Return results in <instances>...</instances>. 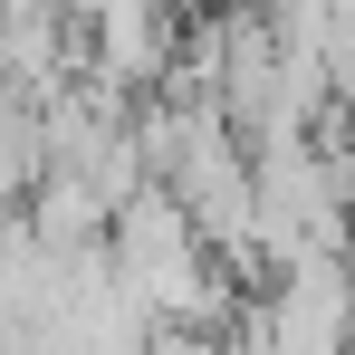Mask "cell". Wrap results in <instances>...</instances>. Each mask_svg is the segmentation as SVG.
<instances>
[{
	"label": "cell",
	"mask_w": 355,
	"mask_h": 355,
	"mask_svg": "<svg viewBox=\"0 0 355 355\" xmlns=\"http://www.w3.org/2000/svg\"><path fill=\"white\" fill-rule=\"evenodd\" d=\"M106 250H116V279L144 297L164 327H221V317H231V279H221V259H211V231L192 221V202H182L173 182H154L144 202H125Z\"/></svg>",
	"instance_id": "obj_1"
},
{
	"label": "cell",
	"mask_w": 355,
	"mask_h": 355,
	"mask_svg": "<svg viewBox=\"0 0 355 355\" xmlns=\"http://www.w3.org/2000/svg\"><path fill=\"white\" fill-rule=\"evenodd\" d=\"M240 336H250L259 355H346L355 346V259L279 269L269 297L240 317Z\"/></svg>",
	"instance_id": "obj_2"
},
{
	"label": "cell",
	"mask_w": 355,
	"mask_h": 355,
	"mask_svg": "<svg viewBox=\"0 0 355 355\" xmlns=\"http://www.w3.org/2000/svg\"><path fill=\"white\" fill-rule=\"evenodd\" d=\"M231 10H269V0H231Z\"/></svg>",
	"instance_id": "obj_3"
}]
</instances>
